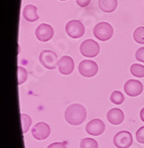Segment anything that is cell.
<instances>
[{
    "label": "cell",
    "instance_id": "3957f363",
    "mask_svg": "<svg viewBox=\"0 0 144 148\" xmlns=\"http://www.w3.org/2000/svg\"><path fill=\"white\" fill-rule=\"evenodd\" d=\"M80 51L84 57L87 58H95L100 53V45L97 41L93 39H86L81 43Z\"/></svg>",
    "mask_w": 144,
    "mask_h": 148
},
{
    "label": "cell",
    "instance_id": "4fadbf2b",
    "mask_svg": "<svg viewBox=\"0 0 144 148\" xmlns=\"http://www.w3.org/2000/svg\"><path fill=\"white\" fill-rule=\"evenodd\" d=\"M107 119L112 125H120L124 121V113L118 108H113L107 113Z\"/></svg>",
    "mask_w": 144,
    "mask_h": 148
},
{
    "label": "cell",
    "instance_id": "4316f807",
    "mask_svg": "<svg viewBox=\"0 0 144 148\" xmlns=\"http://www.w3.org/2000/svg\"><path fill=\"white\" fill-rule=\"evenodd\" d=\"M60 1H64V0H60Z\"/></svg>",
    "mask_w": 144,
    "mask_h": 148
},
{
    "label": "cell",
    "instance_id": "e0dca14e",
    "mask_svg": "<svg viewBox=\"0 0 144 148\" xmlns=\"http://www.w3.org/2000/svg\"><path fill=\"white\" fill-rule=\"evenodd\" d=\"M133 38L137 43L144 45V26H140L135 29L133 33Z\"/></svg>",
    "mask_w": 144,
    "mask_h": 148
},
{
    "label": "cell",
    "instance_id": "9a60e30c",
    "mask_svg": "<svg viewBox=\"0 0 144 148\" xmlns=\"http://www.w3.org/2000/svg\"><path fill=\"white\" fill-rule=\"evenodd\" d=\"M117 5H118L117 0H99L100 9L104 12H107V13L115 11Z\"/></svg>",
    "mask_w": 144,
    "mask_h": 148
},
{
    "label": "cell",
    "instance_id": "9c48e42d",
    "mask_svg": "<svg viewBox=\"0 0 144 148\" xmlns=\"http://www.w3.org/2000/svg\"><path fill=\"white\" fill-rule=\"evenodd\" d=\"M124 91L130 97H136L143 92V85L137 80H128L124 85Z\"/></svg>",
    "mask_w": 144,
    "mask_h": 148
},
{
    "label": "cell",
    "instance_id": "d6986e66",
    "mask_svg": "<svg viewBox=\"0 0 144 148\" xmlns=\"http://www.w3.org/2000/svg\"><path fill=\"white\" fill-rule=\"evenodd\" d=\"M81 148H98V142L93 138H84L80 143Z\"/></svg>",
    "mask_w": 144,
    "mask_h": 148
},
{
    "label": "cell",
    "instance_id": "5b68a950",
    "mask_svg": "<svg viewBox=\"0 0 144 148\" xmlns=\"http://www.w3.org/2000/svg\"><path fill=\"white\" fill-rule=\"evenodd\" d=\"M66 32L72 38H80L85 33V26L79 20H71L66 25Z\"/></svg>",
    "mask_w": 144,
    "mask_h": 148
},
{
    "label": "cell",
    "instance_id": "484cf974",
    "mask_svg": "<svg viewBox=\"0 0 144 148\" xmlns=\"http://www.w3.org/2000/svg\"><path fill=\"white\" fill-rule=\"evenodd\" d=\"M140 119L144 122V108L141 109V111H140Z\"/></svg>",
    "mask_w": 144,
    "mask_h": 148
},
{
    "label": "cell",
    "instance_id": "cb8c5ba5",
    "mask_svg": "<svg viewBox=\"0 0 144 148\" xmlns=\"http://www.w3.org/2000/svg\"><path fill=\"white\" fill-rule=\"evenodd\" d=\"M47 148H67V142H55L49 145Z\"/></svg>",
    "mask_w": 144,
    "mask_h": 148
},
{
    "label": "cell",
    "instance_id": "277c9868",
    "mask_svg": "<svg viewBox=\"0 0 144 148\" xmlns=\"http://www.w3.org/2000/svg\"><path fill=\"white\" fill-rule=\"evenodd\" d=\"M39 62L47 70H53L58 66V56L53 51H43L39 55Z\"/></svg>",
    "mask_w": 144,
    "mask_h": 148
},
{
    "label": "cell",
    "instance_id": "52a82bcc",
    "mask_svg": "<svg viewBox=\"0 0 144 148\" xmlns=\"http://www.w3.org/2000/svg\"><path fill=\"white\" fill-rule=\"evenodd\" d=\"M79 72L85 78H91L98 73V64L94 60H82L79 64Z\"/></svg>",
    "mask_w": 144,
    "mask_h": 148
},
{
    "label": "cell",
    "instance_id": "6da1fadb",
    "mask_svg": "<svg viewBox=\"0 0 144 148\" xmlns=\"http://www.w3.org/2000/svg\"><path fill=\"white\" fill-rule=\"evenodd\" d=\"M64 118L70 125L73 126L81 125L87 118L86 108L81 104H73L69 106L68 109L66 110Z\"/></svg>",
    "mask_w": 144,
    "mask_h": 148
},
{
    "label": "cell",
    "instance_id": "7a4b0ae2",
    "mask_svg": "<svg viewBox=\"0 0 144 148\" xmlns=\"http://www.w3.org/2000/svg\"><path fill=\"white\" fill-rule=\"evenodd\" d=\"M93 32L96 38L102 41H106L109 40L113 35V27L108 22H100L96 24Z\"/></svg>",
    "mask_w": 144,
    "mask_h": 148
},
{
    "label": "cell",
    "instance_id": "2e32d148",
    "mask_svg": "<svg viewBox=\"0 0 144 148\" xmlns=\"http://www.w3.org/2000/svg\"><path fill=\"white\" fill-rule=\"evenodd\" d=\"M130 73L134 77L137 78H143L144 77V66L139 64H133L130 66Z\"/></svg>",
    "mask_w": 144,
    "mask_h": 148
},
{
    "label": "cell",
    "instance_id": "d4e9b609",
    "mask_svg": "<svg viewBox=\"0 0 144 148\" xmlns=\"http://www.w3.org/2000/svg\"><path fill=\"white\" fill-rule=\"evenodd\" d=\"M77 1V4L81 7H87L88 5L90 4L91 0H76Z\"/></svg>",
    "mask_w": 144,
    "mask_h": 148
},
{
    "label": "cell",
    "instance_id": "30bf717a",
    "mask_svg": "<svg viewBox=\"0 0 144 148\" xmlns=\"http://www.w3.org/2000/svg\"><path fill=\"white\" fill-rule=\"evenodd\" d=\"M86 131L92 136H99L105 131V124L100 119H93L87 124Z\"/></svg>",
    "mask_w": 144,
    "mask_h": 148
},
{
    "label": "cell",
    "instance_id": "8992f818",
    "mask_svg": "<svg viewBox=\"0 0 144 148\" xmlns=\"http://www.w3.org/2000/svg\"><path fill=\"white\" fill-rule=\"evenodd\" d=\"M114 145L117 148H129L133 143L132 134L128 131H120L114 136Z\"/></svg>",
    "mask_w": 144,
    "mask_h": 148
},
{
    "label": "cell",
    "instance_id": "7c38bea8",
    "mask_svg": "<svg viewBox=\"0 0 144 148\" xmlns=\"http://www.w3.org/2000/svg\"><path fill=\"white\" fill-rule=\"evenodd\" d=\"M58 68L60 74L71 75L75 68L74 60H73L71 57H69V56H64V57L60 58V60H58Z\"/></svg>",
    "mask_w": 144,
    "mask_h": 148
},
{
    "label": "cell",
    "instance_id": "8fae6325",
    "mask_svg": "<svg viewBox=\"0 0 144 148\" xmlns=\"http://www.w3.org/2000/svg\"><path fill=\"white\" fill-rule=\"evenodd\" d=\"M35 35L39 41H43V42L49 41L53 36V28L49 24L43 23L36 28Z\"/></svg>",
    "mask_w": 144,
    "mask_h": 148
},
{
    "label": "cell",
    "instance_id": "603a6c76",
    "mask_svg": "<svg viewBox=\"0 0 144 148\" xmlns=\"http://www.w3.org/2000/svg\"><path fill=\"white\" fill-rule=\"evenodd\" d=\"M135 58L139 62H144V47H140L139 49H137L136 53H135Z\"/></svg>",
    "mask_w": 144,
    "mask_h": 148
},
{
    "label": "cell",
    "instance_id": "44dd1931",
    "mask_svg": "<svg viewBox=\"0 0 144 148\" xmlns=\"http://www.w3.org/2000/svg\"><path fill=\"white\" fill-rule=\"evenodd\" d=\"M17 71H18V85H21L27 79V72H26V70L23 66H20L17 68Z\"/></svg>",
    "mask_w": 144,
    "mask_h": 148
},
{
    "label": "cell",
    "instance_id": "5bb4252c",
    "mask_svg": "<svg viewBox=\"0 0 144 148\" xmlns=\"http://www.w3.org/2000/svg\"><path fill=\"white\" fill-rule=\"evenodd\" d=\"M23 17L28 22H34L38 19V15H37V7H35L32 4H28L23 8Z\"/></svg>",
    "mask_w": 144,
    "mask_h": 148
},
{
    "label": "cell",
    "instance_id": "7402d4cb",
    "mask_svg": "<svg viewBox=\"0 0 144 148\" xmlns=\"http://www.w3.org/2000/svg\"><path fill=\"white\" fill-rule=\"evenodd\" d=\"M136 140L141 144H144V126L140 127L136 132Z\"/></svg>",
    "mask_w": 144,
    "mask_h": 148
},
{
    "label": "cell",
    "instance_id": "ac0fdd59",
    "mask_svg": "<svg viewBox=\"0 0 144 148\" xmlns=\"http://www.w3.org/2000/svg\"><path fill=\"white\" fill-rule=\"evenodd\" d=\"M110 100L113 104L116 105H120L124 102V95L121 93L120 91H114L110 96Z\"/></svg>",
    "mask_w": 144,
    "mask_h": 148
},
{
    "label": "cell",
    "instance_id": "ba28073f",
    "mask_svg": "<svg viewBox=\"0 0 144 148\" xmlns=\"http://www.w3.org/2000/svg\"><path fill=\"white\" fill-rule=\"evenodd\" d=\"M31 133L36 140H45L51 134V127L45 122H38L32 127Z\"/></svg>",
    "mask_w": 144,
    "mask_h": 148
},
{
    "label": "cell",
    "instance_id": "ffe728a7",
    "mask_svg": "<svg viewBox=\"0 0 144 148\" xmlns=\"http://www.w3.org/2000/svg\"><path fill=\"white\" fill-rule=\"evenodd\" d=\"M21 117V124H22V132L26 133L28 131V129L30 128L31 125V118L29 117L26 114H21L20 115Z\"/></svg>",
    "mask_w": 144,
    "mask_h": 148
}]
</instances>
